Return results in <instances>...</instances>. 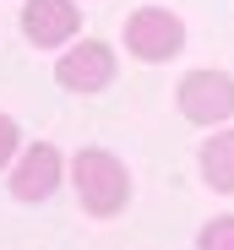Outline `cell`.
Returning a JSON list of instances; mask_svg holds the SVG:
<instances>
[{"label": "cell", "mask_w": 234, "mask_h": 250, "mask_svg": "<svg viewBox=\"0 0 234 250\" xmlns=\"http://www.w3.org/2000/svg\"><path fill=\"white\" fill-rule=\"evenodd\" d=\"M196 250H234V212L207 218V223H202V234H196Z\"/></svg>", "instance_id": "ba28073f"}, {"label": "cell", "mask_w": 234, "mask_h": 250, "mask_svg": "<svg viewBox=\"0 0 234 250\" xmlns=\"http://www.w3.org/2000/svg\"><path fill=\"white\" fill-rule=\"evenodd\" d=\"M120 44H126L131 60H142V65H169V60L185 49V22H180V11H169V6H136V11L126 17V27H120Z\"/></svg>", "instance_id": "7a4b0ae2"}, {"label": "cell", "mask_w": 234, "mask_h": 250, "mask_svg": "<svg viewBox=\"0 0 234 250\" xmlns=\"http://www.w3.org/2000/svg\"><path fill=\"white\" fill-rule=\"evenodd\" d=\"M82 33V6L76 0H22V38L33 49H65Z\"/></svg>", "instance_id": "8992f818"}, {"label": "cell", "mask_w": 234, "mask_h": 250, "mask_svg": "<svg viewBox=\"0 0 234 250\" xmlns=\"http://www.w3.org/2000/svg\"><path fill=\"white\" fill-rule=\"evenodd\" d=\"M174 109L185 125H202V131H218V125L234 120V76L213 71V65H196L180 76L174 87Z\"/></svg>", "instance_id": "3957f363"}, {"label": "cell", "mask_w": 234, "mask_h": 250, "mask_svg": "<svg viewBox=\"0 0 234 250\" xmlns=\"http://www.w3.org/2000/svg\"><path fill=\"white\" fill-rule=\"evenodd\" d=\"M65 169H71V158H65L55 142H27V147L17 152V163L6 169V190H11V201L38 207V201H49V196L65 185Z\"/></svg>", "instance_id": "277c9868"}, {"label": "cell", "mask_w": 234, "mask_h": 250, "mask_svg": "<svg viewBox=\"0 0 234 250\" xmlns=\"http://www.w3.org/2000/svg\"><path fill=\"white\" fill-rule=\"evenodd\" d=\"M76 201H82V212L87 218H120L126 207H131V169H126V158L120 152H109V147H82V152H71V169H65Z\"/></svg>", "instance_id": "6da1fadb"}, {"label": "cell", "mask_w": 234, "mask_h": 250, "mask_svg": "<svg viewBox=\"0 0 234 250\" xmlns=\"http://www.w3.org/2000/svg\"><path fill=\"white\" fill-rule=\"evenodd\" d=\"M114 76H120V55H114V44H98V38H76L55 60V82L65 93H87L93 98V93L114 87Z\"/></svg>", "instance_id": "5b68a950"}, {"label": "cell", "mask_w": 234, "mask_h": 250, "mask_svg": "<svg viewBox=\"0 0 234 250\" xmlns=\"http://www.w3.org/2000/svg\"><path fill=\"white\" fill-rule=\"evenodd\" d=\"M196 169L213 196H234V125L207 131V142L196 147Z\"/></svg>", "instance_id": "52a82bcc"}, {"label": "cell", "mask_w": 234, "mask_h": 250, "mask_svg": "<svg viewBox=\"0 0 234 250\" xmlns=\"http://www.w3.org/2000/svg\"><path fill=\"white\" fill-rule=\"evenodd\" d=\"M22 147H27V142H22V125H17L11 114H0V174L17 163V152H22Z\"/></svg>", "instance_id": "9c48e42d"}]
</instances>
